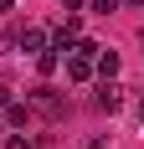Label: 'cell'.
Here are the masks:
<instances>
[{
  "instance_id": "1",
  "label": "cell",
  "mask_w": 144,
  "mask_h": 149,
  "mask_svg": "<svg viewBox=\"0 0 144 149\" xmlns=\"http://www.w3.org/2000/svg\"><path fill=\"white\" fill-rule=\"evenodd\" d=\"M31 108H36V113H41V118H62V113H67V98H62L57 88H31Z\"/></svg>"
},
{
  "instance_id": "2",
  "label": "cell",
  "mask_w": 144,
  "mask_h": 149,
  "mask_svg": "<svg viewBox=\"0 0 144 149\" xmlns=\"http://www.w3.org/2000/svg\"><path fill=\"white\" fill-rule=\"evenodd\" d=\"M93 108H103V113H118V108H124V88H118L113 77H98V88H93Z\"/></svg>"
},
{
  "instance_id": "3",
  "label": "cell",
  "mask_w": 144,
  "mask_h": 149,
  "mask_svg": "<svg viewBox=\"0 0 144 149\" xmlns=\"http://www.w3.org/2000/svg\"><path fill=\"white\" fill-rule=\"evenodd\" d=\"M77 36H82V21L72 15V21H62V26L52 31V52H72V41H77Z\"/></svg>"
},
{
  "instance_id": "4",
  "label": "cell",
  "mask_w": 144,
  "mask_h": 149,
  "mask_svg": "<svg viewBox=\"0 0 144 149\" xmlns=\"http://www.w3.org/2000/svg\"><path fill=\"white\" fill-rule=\"evenodd\" d=\"M15 46H26L31 57H36V52H46V46H52V36H46L41 26H26V31H21V36H15Z\"/></svg>"
},
{
  "instance_id": "5",
  "label": "cell",
  "mask_w": 144,
  "mask_h": 149,
  "mask_svg": "<svg viewBox=\"0 0 144 149\" xmlns=\"http://www.w3.org/2000/svg\"><path fill=\"white\" fill-rule=\"evenodd\" d=\"M93 72H98V67H93V57H82V52H67V77H72V82H87Z\"/></svg>"
},
{
  "instance_id": "6",
  "label": "cell",
  "mask_w": 144,
  "mask_h": 149,
  "mask_svg": "<svg viewBox=\"0 0 144 149\" xmlns=\"http://www.w3.org/2000/svg\"><path fill=\"white\" fill-rule=\"evenodd\" d=\"M57 67H62V52H52V46H46V52H36V72H41V77H52Z\"/></svg>"
},
{
  "instance_id": "7",
  "label": "cell",
  "mask_w": 144,
  "mask_h": 149,
  "mask_svg": "<svg viewBox=\"0 0 144 149\" xmlns=\"http://www.w3.org/2000/svg\"><path fill=\"white\" fill-rule=\"evenodd\" d=\"M93 67H98V77H113V72H118V52H98Z\"/></svg>"
},
{
  "instance_id": "8",
  "label": "cell",
  "mask_w": 144,
  "mask_h": 149,
  "mask_svg": "<svg viewBox=\"0 0 144 149\" xmlns=\"http://www.w3.org/2000/svg\"><path fill=\"white\" fill-rule=\"evenodd\" d=\"M5 149H31V139H26V134H10V139H5Z\"/></svg>"
},
{
  "instance_id": "9",
  "label": "cell",
  "mask_w": 144,
  "mask_h": 149,
  "mask_svg": "<svg viewBox=\"0 0 144 149\" xmlns=\"http://www.w3.org/2000/svg\"><path fill=\"white\" fill-rule=\"evenodd\" d=\"M93 10H98V15H108V10H118V0H93Z\"/></svg>"
},
{
  "instance_id": "10",
  "label": "cell",
  "mask_w": 144,
  "mask_h": 149,
  "mask_svg": "<svg viewBox=\"0 0 144 149\" xmlns=\"http://www.w3.org/2000/svg\"><path fill=\"white\" fill-rule=\"evenodd\" d=\"M82 149H108V139H103V134H93V139H87Z\"/></svg>"
},
{
  "instance_id": "11",
  "label": "cell",
  "mask_w": 144,
  "mask_h": 149,
  "mask_svg": "<svg viewBox=\"0 0 144 149\" xmlns=\"http://www.w3.org/2000/svg\"><path fill=\"white\" fill-rule=\"evenodd\" d=\"M10 98H15V93H10V88H5V82H0V108H5V103H10Z\"/></svg>"
},
{
  "instance_id": "12",
  "label": "cell",
  "mask_w": 144,
  "mask_h": 149,
  "mask_svg": "<svg viewBox=\"0 0 144 149\" xmlns=\"http://www.w3.org/2000/svg\"><path fill=\"white\" fill-rule=\"evenodd\" d=\"M134 113H139V118H144V98H139V103H134Z\"/></svg>"
},
{
  "instance_id": "13",
  "label": "cell",
  "mask_w": 144,
  "mask_h": 149,
  "mask_svg": "<svg viewBox=\"0 0 144 149\" xmlns=\"http://www.w3.org/2000/svg\"><path fill=\"white\" fill-rule=\"evenodd\" d=\"M118 5H144V0H118Z\"/></svg>"
},
{
  "instance_id": "14",
  "label": "cell",
  "mask_w": 144,
  "mask_h": 149,
  "mask_svg": "<svg viewBox=\"0 0 144 149\" xmlns=\"http://www.w3.org/2000/svg\"><path fill=\"white\" fill-rule=\"evenodd\" d=\"M0 10H10V0H0Z\"/></svg>"
}]
</instances>
